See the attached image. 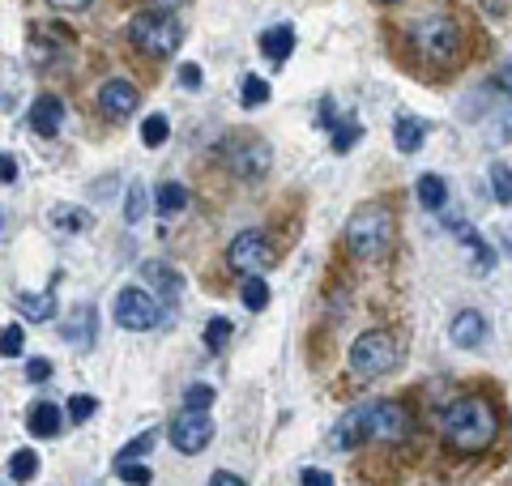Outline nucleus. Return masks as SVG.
Here are the masks:
<instances>
[{
  "label": "nucleus",
  "instance_id": "nucleus-8",
  "mask_svg": "<svg viewBox=\"0 0 512 486\" xmlns=\"http://www.w3.org/2000/svg\"><path fill=\"white\" fill-rule=\"evenodd\" d=\"M227 265L235 273H244V278H261V273L274 265V248H269V239L261 231H244L231 239L227 248Z\"/></svg>",
  "mask_w": 512,
  "mask_h": 486
},
{
  "label": "nucleus",
  "instance_id": "nucleus-28",
  "mask_svg": "<svg viewBox=\"0 0 512 486\" xmlns=\"http://www.w3.org/2000/svg\"><path fill=\"white\" fill-rule=\"evenodd\" d=\"M239 103H244V107H265V103H269V81L256 77V73H248L244 86H239Z\"/></svg>",
  "mask_w": 512,
  "mask_h": 486
},
{
  "label": "nucleus",
  "instance_id": "nucleus-44",
  "mask_svg": "<svg viewBox=\"0 0 512 486\" xmlns=\"http://www.w3.org/2000/svg\"><path fill=\"white\" fill-rule=\"evenodd\" d=\"M52 5H60V9H86L90 0H52Z\"/></svg>",
  "mask_w": 512,
  "mask_h": 486
},
{
  "label": "nucleus",
  "instance_id": "nucleus-18",
  "mask_svg": "<svg viewBox=\"0 0 512 486\" xmlns=\"http://www.w3.org/2000/svg\"><path fill=\"white\" fill-rule=\"evenodd\" d=\"M256 43H261V52H265L269 64H282L286 56L295 52V30H291V26H269Z\"/></svg>",
  "mask_w": 512,
  "mask_h": 486
},
{
  "label": "nucleus",
  "instance_id": "nucleus-45",
  "mask_svg": "<svg viewBox=\"0 0 512 486\" xmlns=\"http://www.w3.org/2000/svg\"><path fill=\"white\" fill-rule=\"evenodd\" d=\"M508 252H512V231H508Z\"/></svg>",
  "mask_w": 512,
  "mask_h": 486
},
{
  "label": "nucleus",
  "instance_id": "nucleus-31",
  "mask_svg": "<svg viewBox=\"0 0 512 486\" xmlns=\"http://www.w3.org/2000/svg\"><path fill=\"white\" fill-rule=\"evenodd\" d=\"M167 137H171L167 116H150L146 124H141V141H146L150 150H158V145H167Z\"/></svg>",
  "mask_w": 512,
  "mask_h": 486
},
{
  "label": "nucleus",
  "instance_id": "nucleus-3",
  "mask_svg": "<svg viewBox=\"0 0 512 486\" xmlns=\"http://www.w3.org/2000/svg\"><path fill=\"white\" fill-rule=\"evenodd\" d=\"M128 39H133V47L141 56H150V60H167L180 52V43H184V26L171 18V13H137L133 22H128Z\"/></svg>",
  "mask_w": 512,
  "mask_h": 486
},
{
  "label": "nucleus",
  "instance_id": "nucleus-1",
  "mask_svg": "<svg viewBox=\"0 0 512 486\" xmlns=\"http://www.w3.org/2000/svg\"><path fill=\"white\" fill-rule=\"evenodd\" d=\"M440 435L453 452H483L500 435V418L487 397H457L440 418Z\"/></svg>",
  "mask_w": 512,
  "mask_h": 486
},
{
  "label": "nucleus",
  "instance_id": "nucleus-39",
  "mask_svg": "<svg viewBox=\"0 0 512 486\" xmlns=\"http://www.w3.org/2000/svg\"><path fill=\"white\" fill-rule=\"evenodd\" d=\"M299 486H333V478L325 474V469H303V474H299Z\"/></svg>",
  "mask_w": 512,
  "mask_h": 486
},
{
  "label": "nucleus",
  "instance_id": "nucleus-2",
  "mask_svg": "<svg viewBox=\"0 0 512 486\" xmlns=\"http://www.w3.org/2000/svg\"><path fill=\"white\" fill-rule=\"evenodd\" d=\"M346 248L359 261H376L393 248V214L384 205H363L355 218L346 222Z\"/></svg>",
  "mask_w": 512,
  "mask_h": 486
},
{
  "label": "nucleus",
  "instance_id": "nucleus-11",
  "mask_svg": "<svg viewBox=\"0 0 512 486\" xmlns=\"http://www.w3.org/2000/svg\"><path fill=\"white\" fill-rule=\"evenodd\" d=\"M137 103H141V94H137L133 81L111 77V81H103V86H99V107H103L107 120H128L137 111Z\"/></svg>",
  "mask_w": 512,
  "mask_h": 486
},
{
  "label": "nucleus",
  "instance_id": "nucleus-43",
  "mask_svg": "<svg viewBox=\"0 0 512 486\" xmlns=\"http://www.w3.org/2000/svg\"><path fill=\"white\" fill-rule=\"evenodd\" d=\"M150 5H154L158 13H175V9H180V5H184V0H150Z\"/></svg>",
  "mask_w": 512,
  "mask_h": 486
},
{
  "label": "nucleus",
  "instance_id": "nucleus-41",
  "mask_svg": "<svg viewBox=\"0 0 512 486\" xmlns=\"http://www.w3.org/2000/svg\"><path fill=\"white\" fill-rule=\"evenodd\" d=\"M0 171H5V175H0L5 184H18V158H13V154L0 158Z\"/></svg>",
  "mask_w": 512,
  "mask_h": 486
},
{
  "label": "nucleus",
  "instance_id": "nucleus-5",
  "mask_svg": "<svg viewBox=\"0 0 512 486\" xmlns=\"http://www.w3.org/2000/svg\"><path fill=\"white\" fill-rule=\"evenodd\" d=\"M414 47L427 64L436 69H453L457 56H461V26L453 18H427L414 26Z\"/></svg>",
  "mask_w": 512,
  "mask_h": 486
},
{
  "label": "nucleus",
  "instance_id": "nucleus-16",
  "mask_svg": "<svg viewBox=\"0 0 512 486\" xmlns=\"http://www.w3.org/2000/svg\"><path fill=\"white\" fill-rule=\"evenodd\" d=\"M60 124H64V103L56 94H39L35 107H30V128H35L39 137H56Z\"/></svg>",
  "mask_w": 512,
  "mask_h": 486
},
{
  "label": "nucleus",
  "instance_id": "nucleus-15",
  "mask_svg": "<svg viewBox=\"0 0 512 486\" xmlns=\"http://www.w3.org/2000/svg\"><path fill=\"white\" fill-rule=\"evenodd\" d=\"M64 427V410L52 401H35L30 405V414H26V431L35 435V440H56Z\"/></svg>",
  "mask_w": 512,
  "mask_h": 486
},
{
  "label": "nucleus",
  "instance_id": "nucleus-17",
  "mask_svg": "<svg viewBox=\"0 0 512 486\" xmlns=\"http://www.w3.org/2000/svg\"><path fill=\"white\" fill-rule=\"evenodd\" d=\"M359 440H372V427H367V405H359V410L342 414V423L333 427V444H338V452L359 448Z\"/></svg>",
  "mask_w": 512,
  "mask_h": 486
},
{
  "label": "nucleus",
  "instance_id": "nucleus-4",
  "mask_svg": "<svg viewBox=\"0 0 512 486\" xmlns=\"http://www.w3.org/2000/svg\"><path fill=\"white\" fill-rule=\"evenodd\" d=\"M402 363V346L389 329H372V333H359L355 346H350V371L359 380H376V376H389V371Z\"/></svg>",
  "mask_w": 512,
  "mask_h": 486
},
{
  "label": "nucleus",
  "instance_id": "nucleus-36",
  "mask_svg": "<svg viewBox=\"0 0 512 486\" xmlns=\"http://www.w3.org/2000/svg\"><path fill=\"white\" fill-rule=\"evenodd\" d=\"M116 469H120V478H124L128 486H150V482H154V474H150V469H146V465H137V461L116 465Z\"/></svg>",
  "mask_w": 512,
  "mask_h": 486
},
{
  "label": "nucleus",
  "instance_id": "nucleus-20",
  "mask_svg": "<svg viewBox=\"0 0 512 486\" xmlns=\"http://www.w3.org/2000/svg\"><path fill=\"white\" fill-rule=\"evenodd\" d=\"M146 278L154 282V290H158V295H163L167 303H175V299H180L184 278H180V273H175L171 265H163V261H150V265H146Z\"/></svg>",
  "mask_w": 512,
  "mask_h": 486
},
{
  "label": "nucleus",
  "instance_id": "nucleus-22",
  "mask_svg": "<svg viewBox=\"0 0 512 486\" xmlns=\"http://www.w3.org/2000/svg\"><path fill=\"white\" fill-rule=\"evenodd\" d=\"M154 209H158L163 218H175L180 209H188V188H184V184H175V180L158 184V192H154Z\"/></svg>",
  "mask_w": 512,
  "mask_h": 486
},
{
  "label": "nucleus",
  "instance_id": "nucleus-6",
  "mask_svg": "<svg viewBox=\"0 0 512 486\" xmlns=\"http://www.w3.org/2000/svg\"><path fill=\"white\" fill-rule=\"evenodd\" d=\"M222 158H227V167L239 175V180H265L269 167H274V150L261 141V137H231L227 145H222Z\"/></svg>",
  "mask_w": 512,
  "mask_h": 486
},
{
  "label": "nucleus",
  "instance_id": "nucleus-33",
  "mask_svg": "<svg viewBox=\"0 0 512 486\" xmlns=\"http://www.w3.org/2000/svg\"><path fill=\"white\" fill-rule=\"evenodd\" d=\"M94 414H99V397H86V393L69 397V418L73 423H86V418H94Z\"/></svg>",
  "mask_w": 512,
  "mask_h": 486
},
{
  "label": "nucleus",
  "instance_id": "nucleus-35",
  "mask_svg": "<svg viewBox=\"0 0 512 486\" xmlns=\"http://www.w3.org/2000/svg\"><path fill=\"white\" fill-rule=\"evenodd\" d=\"M214 405V388L210 384H192L184 393V410H210Z\"/></svg>",
  "mask_w": 512,
  "mask_h": 486
},
{
  "label": "nucleus",
  "instance_id": "nucleus-32",
  "mask_svg": "<svg viewBox=\"0 0 512 486\" xmlns=\"http://www.w3.org/2000/svg\"><path fill=\"white\" fill-rule=\"evenodd\" d=\"M227 342H231V320H227V316H214L210 324H205V346H210V350L218 354Z\"/></svg>",
  "mask_w": 512,
  "mask_h": 486
},
{
  "label": "nucleus",
  "instance_id": "nucleus-30",
  "mask_svg": "<svg viewBox=\"0 0 512 486\" xmlns=\"http://www.w3.org/2000/svg\"><path fill=\"white\" fill-rule=\"evenodd\" d=\"M154 440H158V431H141V435H137V440H128V444L120 448V457H116V465H128V461L146 457V452L154 448Z\"/></svg>",
  "mask_w": 512,
  "mask_h": 486
},
{
  "label": "nucleus",
  "instance_id": "nucleus-12",
  "mask_svg": "<svg viewBox=\"0 0 512 486\" xmlns=\"http://www.w3.org/2000/svg\"><path fill=\"white\" fill-rule=\"evenodd\" d=\"M444 226H448V231H453L461 243H466V252L474 256V273H478V278L495 269V248H491V243H487L483 235L474 231V226H470L466 218H444Z\"/></svg>",
  "mask_w": 512,
  "mask_h": 486
},
{
  "label": "nucleus",
  "instance_id": "nucleus-19",
  "mask_svg": "<svg viewBox=\"0 0 512 486\" xmlns=\"http://www.w3.org/2000/svg\"><path fill=\"white\" fill-rule=\"evenodd\" d=\"M18 312H22L30 324L52 320V312H56V295H52V290H43V295H30V290H18Z\"/></svg>",
  "mask_w": 512,
  "mask_h": 486
},
{
  "label": "nucleus",
  "instance_id": "nucleus-42",
  "mask_svg": "<svg viewBox=\"0 0 512 486\" xmlns=\"http://www.w3.org/2000/svg\"><path fill=\"white\" fill-rule=\"evenodd\" d=\"M210 486H248V482L239 478V474H227V469H218V474L210 478Z\"/></svg>",
  "mask_w": 512,
  "mask_h": 486
},
{
  "label": "nucleus",
  "instance_id": "nucleus-34",
  "mask_svg": "<svg viewBox=\"0 0 512 486\" xmlns=\"http://www.w3.org/2000/svg\"><path fill=\"white\" fill-rule=\"evenodd\" d=\"M124 218L128 222H141V218H146V188H141V184H133V188H128V201H124Z\"/></svg>",
  "mask_w": 512,
  "mask_h": 486
},
{
  "label": "nucleus",
  "instance_id": "nucleus-23",
  "mask_svg": "<svg viewBox=\"0 0 512 486\" xmlns=\"http://www.w3.org/2000/svg\"><path fill=\"white\" fill-rule=\"evenodd\" d=\"M52 226H56V231L77 235V231H90L94 218L86 214V209H77V205H56V209H52Z\"/></svg>",
  "mask_w": 512,
  "mask_h": 486
},
{
  "label": "nucleus",
  "instance_id": "nucleus-37",
  "mask_svg": "<svg viewBox=\"0 0 512 486\" xmlns=\"http://www.w3.org/2000/svg\"><path fill=\"white\" fill-rule=\"evenodd\" d=\"M22 346H26V333H22V324H9V329H5V346H0V354H5V359H18V354H22Z\"/></svg>",
  "mask_w": 512,
  "mask_h": 486
},
{
  "label": "nucleus",
  "instance_id": "nucleus-13",
  "mask_svg": "<svg viewBox=\"0 0 512 486\" xmlns=\"http://www.w3.org/2000/svg\"><path fill=\"white\" fill-rule=\"evenodd\" d=\"M60 337L69 346H77V350H90L94 346V337H99V316H94V307H73L69 316H64V324H60Z\"/></svg>",
  "mask_w": 512,
  "mask_h": 486
},
{
  "label": "nucleus",
  "instance_id": "nucleus-26",
  "mask_svg": "<svg viewBox=\"0 0 512 486\" xmlns=\"http://www.w3.org/2000/svg\"><path fill=\"white\" fill-rule=\"evenodd\" d=\"M487 184H491V197L500 205H512V167H504V162H495V167L487 171Z\"/></svg>",
  "mask_w": 512,
  "mask_h": 486
},
{
  "label": "nucleus",
  "instance_id": "nucleus-40",
  "mask_svg": "<svg viewBox=\"0 0 512 486\" xmlns=\"http://www.w3.org/2000/svg\"><path fill=\"white\" fill-rule=\"evenodd\" d=\"M180 86L184 90H201V69H197V64H184V69H180Z\"/></svg>",
  "mask_w": 512,
  "mask_h": 486
},
{
  "label": "nucleus",
  "instance_id": "nucleus-14",
  "mask_svg": "<svg viewBox=\"0 0 512 486\" xmlns=\"http://www.w3.org/2000/svg\"><path fill=\"white\" fill-rule=\"evenodd\" d=\"M448 337H453L461 350H478L487 342V316L474 312V307H466V312H457L453 324H448Z\"/></svg>",
  "mask_w": 512,
  "mask_h": 486
},
{
  "label": "nucleus",
  "instance_id": "nucleus-24",
  "mask_svg": "<svg viewBox=\"0 0 512 486\" xmlns=\"http://www.w3.org/2000/svg\"><path fill=\"white\" fill-rule=\"evenodd\" d=\"M419 201L440 214V209L448 205V184L440 180V175H423V180H419Z\"/></svg>",
  "mask_w": 512,
  "mask_h": 486
},
{
  "label": "nucleus",
  "instance_id": "nucleus-27",
  "mask_svg": "<svg viewBox=\"0 0 512 486\" xmlns=\"http://www.w3.org/2000/svg\"><path fill=\"white\" fill-rule=\"evenodd\" d=\"M35 474H39V457H35V452H30V448L13 452V457H9V478L13 482H30Z\"/></svg>",
  "mask_w": 512,
  "mask_h": 486
},
{
  "label": "nucleus",
  "instance_id": "nucleus-38",
  "mask_svg": "<svg viewBox=\"0 0 512 486\" xmlns=\"http://www.w3.org/2000/svg\"><path fill=\"white\" fill-rule=\"evenodd\" d=\"M52 359H26V380L30 384H47V380H52Z\"/></svg>",
  "mask_w": 512,
  "mask_h": 486
},
{
  "label": "nucleus",
  "instance_id": "nucleus-25",
  "mask_svg": "<svg viewBox=\"0 0 512 486\" xmlns=\"http://www.w3.org/2000/svg\"><path fill=\"white\" fill-rule=\"evenodd\" d=\"M329 137H333V150L346 154V150H355V141L363 137V124L359 120H333Z\"/></svg>",
  "mask_w": 512,
  "mask_h": 486
},
{
  "label": "nucleus",
  "instance_id": "nucleus-21",
  "mask_svg": "<svg viewBox=\"0 0 512 486\" xmlns=\"http://www.w3.org/2000/svg\"><path fill=\"white\" fill-rule=\"evenodd\" d=\"M393 141H397V150L402 154H414L419 145L427 141V120H414V116H402L393 124Z\"/></svg>",
  "mask_w": 512,
  "mask_h": 486
},
{
  "label": "nucleus",
  "instance_id": "nucleus-9",
  "mask_svg": "<svg viewBox=\"0 0 512 486\" xmlns=\"http://www.w3.org/2000/svg\"><path fill=\"white\" fill-rule=\"evenodd\" d=\"M167 435H171V448L175 452H184V457H197V452H205V448H210V440H214V418L205 414V410H184L167 427Z\"/></svg>",
  "mask_w": 512,
  "mask_h": 486
},
{
  "label": "nucleus",
  "instance_id": "nucleus-10",
  "mask_svg": "<svg viewBox=\"0 0 512 486\" xmlns=\"http://www.w3.org/2000/svg\"><path fill=\"white\" fill-rule=\"evenodd\" d=\"M367 427H372V440L380 444H402L410 435V414L397 401H372L367 405Z\"/></svg>",
  "mask_w": 512,
  "mask_h": 486
},
{
  "label": "nucleus",
  "instance_id": "nucleus-7",
  "mask_svg": "<svg viewBox=\"0 0 512 486\" xmlns=\"http://www.w3.org/2000/svg\"><path fill=\"white\" fill-rule=\"evenodd\" d=\"M111 312H116V324L128 333H146L154 329L158 320H163V312H158V299L150 295V290H137V286H124L116 303H111Z\"/></svg>",
  "mask_w": 512,
  "mask_h": 486
},
{
  "label": "nucleus",
  "instance_id": "nucleus-29",
  "mask_svg": "<svg viewBox=\"0 0 512 486\" xmlns=\"http://www.w3.org/2000/svg\"><path fill=\"white\" fill-rule=\"evenodd\" d=\"M239 299H244L248 312H261V307L269 303V282L265 278H244V286H239Z\"/></svg>",
  "mask_w": 512,
  "mask_h": 486
}]
</instances>
